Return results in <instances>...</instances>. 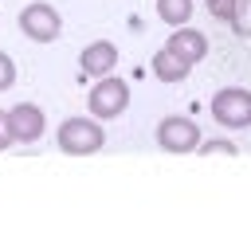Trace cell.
<instances>
[{"label": "cell", "instance_id": "6da1fadb", "mask_svg": "<svg viewBox=\"0 0 251 235\" xmlns=\"http://www.w3.org/2000/svg\"><path fill=\"white\" fill-rule=\"evenodd\" d=\"M106 145V129L98 125V118H63L59 125V149L71 157H86L98 153Z\"/></svg>", "mask_w": 251, "mask_h": 235}, {"label": "cell", "instance_id": "7a4b0ae2", "mask_svg": "<svg viewBox=\"0 0 251 235\" xmlns=\"http://www.w3.org/2000/svg\"><path fill=\"white\" fill-rule=\"evenodd\" d=\"M86 106H90V114H94L98 121H110V118L126 114V106H129V86H126V78H118L114 70L102 74V78L94 82V90L86 94Z\"/></svg>", "mask_w": 251, "mask_h": 235}, {"label": "cell", "instance_id": "3957f363", "mask_svg": "<svg viewBox=\"0 0 251 235\" xmlns=\"http://www.w3.org/2000/svg\"><path fill=\"white\" fill-rule=\"evenodd\" d=\"M212 121L224 125V129H243L251 125V90L243 86H224L216 98H212Z\"/></svg>", "mask_w": 251, "mask_h": 235}, {"label": "cell", "instance_id": "277c9868", "mask_svg": "<svg viewBox=\"0 0 251 235\" xmlns=\"http://www.w3.org/2000/svg\"><path fill=\"white\" fill-rule=\"evenodd\" d=\"M20 31H24L31 43H55L59 31H63V16H59L51 4L35 0V4H27V8L20 12Z\"/></svg>", "mask_w": 251, "mask_h": 235}, {"label": "cell", "instance_id": "5b68a950", "mask_svg": "<svg viewBox=\"0 0 251 235\" xmlns=\"http://www.w3.org/2000/svg\"><path fill=\"white\" fill-rule=\"evenodd\" d=\"M157 145L165 153H192L200 145V125L184 114H169L157 121Z\"/></svg>", "mask_w": 251, "mask_h": 235}, {"label": "cell", "instance_id": "8992f818", "mask_svg": "<svg viewBox=\"0 0 251 235\" xmlns=\"http://www.w3.org/2000/svg\"><path fill=\"white\" fill-rule=\"evenodd\" d=\"M8 129H12V141H24V145H35L47 129V118L35 102H16L8 110Z\"/></svg>", "mask_w": 251, "mask_h": 235}, {"label": "cell", "instance_id": "52a82bcc", "mask_svg": "<svg viewBox=\"0 0 251 235\" xmlns=\"http://www.w3.org/2000/svg\"><path fill=\"white\" fill-rule=\"evenodd\" d=\"M176 59H184L188 67H196L204 55H208V35L204 31H196V27H188V24H180L173 35H169V43H165Z\"/></svg>", "mask_w": 251, "mask_h": 235}, {"label": "cell", "instance_id": "ba28073f", "mask_svg": "<svg viewBox=\"0 0 251 235\" xmlns=\"http://www.w3.org/2000/svg\"><path fill=\"white\" fill-rule=\"evenodd\" d=\"M78 67H82L86 78H102V74H110V70L118 67V47H114L110 39H94V43L82 47Z\"/></svg>", "mask_w": 251, "mask_h": 235}, {"label": "cell", "instance_id": "9c48e42d", "mask_svg": "<svg viewBox=\"0 0 251 235\" xmlns=\"http://www.w3.org/2000/svg\"><path fill=\"white\" fill-rule=\"evenodd\" d=\"M149 67H153V78H161V82H184V78H188V70H192V67H188L184 59H176L169 47H161V51L153 55V63H149Z\"/></svg>", "mask_w": 251, "mask_h": 235}, {"label": "cell", "instance_id": "30bf717a", "mask_svg": "<svg viewBox=\"0 0 251 235\" xmlns=\"http://www.w3.org/2000/svg\"><path fill=\"white\" fill-rule=\"evenodd\" d=\"M157 16L169 27H180L192 20V0H157Z\"/></svg>", "mask_w": 251, "mask_h": 235}, {"label": "cell", "instance_id": "8fae6325", "mask_svg": "<svg viewBox=\"0 0 251 235\" xmlns=\"http://www.w3.org/2000/svg\"><path fill=\"white\" fill-rule=\"evenodd\" d=\"M227 24H231V31H235L239 39H251V0H235Z\"/></svg>", "mask_w": 251, "mask_h": 235}, {"label": "cell", "instance_id": "7c38bea8", "mask_svg": "<svg viewBox=\"0 0 251 235\" xmlns=\"http://www.w3.org/2000/svg\"><path fill=\"white\" fill-rule=\"evenodd\" d=\"M196 149H200V153H208V157H212V153H224V157H235V153H239V145H235V141H227V137H216V141H200Z\"/></svg>", "mask_w": 251, "mask_h": 235}, {"label": "cell", "instance_id": "4fadbf2b", "mask_svg": "<svg viewBox=\"0 0 251 235\" xmlns=\"http://www.w3.org/2000/svg\"><path fill=\"white\" fill-rule=\"evenodd\" d=\"M12 82H16V63H12V55L0 51V90H8Z\"/></svg>", "mask_w": 251, "mask_h": 235}, {"label": "cell", "instance_id": "5bb4252c", "mask_svg": "<svg viewBox=\"0 0 251 235\" xmlns=\"http://www.w3.org/2000/svg\"><path fill=\"white\" fill-rule=\"evenodd\" d=\"M204 4H208L212 20H220V24H224V20L231 16V8H235V0H204Z\"/></svg>", "mask_w": 251, "mask_h": 235}, {"label": "cell", "instance_id": "9a60e30c", "mask_svg": "<svg viewBox=\"0 0 251 235\" xmlns=\"http://www.w3.org/2000/svg\"><path fill=\"white\" fill-rule=\"evenodd\" d=\"M12 145H16V141H12V129H8V114L0 110V153L12 149Z\"/></svg>", "mask_w": 251, "mask_h": 235}]
</instances>
